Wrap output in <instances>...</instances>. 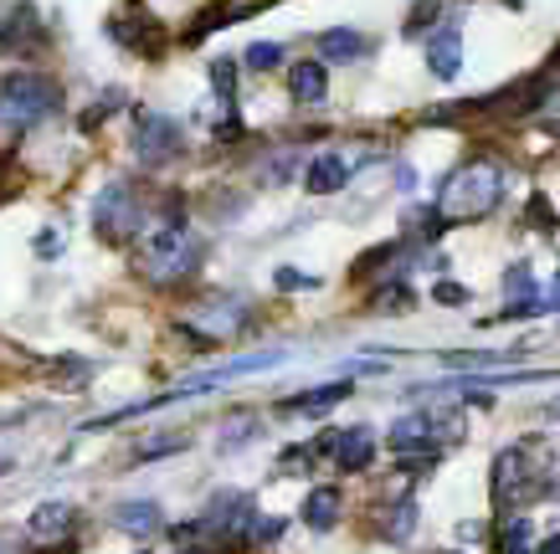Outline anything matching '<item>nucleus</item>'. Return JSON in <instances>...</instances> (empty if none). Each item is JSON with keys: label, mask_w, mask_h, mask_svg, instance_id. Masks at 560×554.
Here are the masks:
<instances>
[{"label": "nucleus", "mask_w": 560, "mask_h": 554, "mask_svg": "<svg viewBox=\"0 0 560 554\" xmlns=\"http://www.w3.org/2000/svg\"><path fill=\"white\" fill-rule=\"evenodd\" d=\"M257 432H262V421H257L253 411H237V416H226L217 426V447H221V452H237V447L257 441Z\"/></svg>", "instance_id": "20"}, {"label": "nucleus", "mask_w": 560, "mask_h": 554, "mask_svg": "<svg viewBox=\"0 0 560 554\" xmlns=\"http://www.w3.org/2000/svg\"><path fill=\"white\" fill-rule=\"evenodd\" d=\"M278 62H283V47H272V42H253L247 47V68L253 72H272Z\"/></svg>", "instance_id": "30"}, {"label": "nucleus", "mask_w": 560, "mask_h": 554, "mask_svg": "<svg viewBox=\"0 0 560 554\" xmlns=\"http://www.w3.org/2000/svg\"><path fill=\"white\" fill-rule=\"evenodd\" d=\"M32 252L42 257V262H51V257H62V232H57V226H47V232H36Z\"/></svg>", "instance_id": "33"}, {"label": "nucleus", "mask_w": 560, "mask_h": 554, "mask_svg": "<svg viewBox=\"0 0 560 554\" xmlns=\"http://www.w3.org/2000/svg\"><path fill=\"white\" fill-rule=\"evenodd\" d=\"M26 534H32V544H42V550L72 544V534H78V508H72L68 498H47V504H36L32 519H26Z\"/></svg>", "instance_id": "10"}, {"label": "nucleus", "mask_w": 560, "mask_h": 554, "mask_svg": "<svg viewBox=\"0 0 560 554\" xmlns=\"http://www.w3.org/2000/svg\"><path fill=\"white\" fill-rule=\"evenodd\" d=\"M186 447H190L186 432H160V437H139L129 447V457L135 462H160V457H175V452H186Z\"/></svg>", "instance_id": "21"}, {"label": "nucleus", "mask_w": 560, "mask_h": 554, "mask_svg": "<svg viewBox=\"0 0 560 554\" xmlns=\"http://www.w3.org/2000/svg\"><path fill=\"white\" fill-rule=\"evenodd\" d=\"M272 283L283 287V293H308V287H319V278H314V272H299V268H278Z\"/></svg>", "instance_id": "32"}, {"label": "nucleus", "mask_w": 560, "mask_h": 554, "mask_svg": "<svg viewBox=\"0 0 560 554\" xmlns=\"http://www.w3.org/2000/svg\"><path fill=\"white\" fill-rule=\"evenodd\" d=\"M175 554H232V550H211V544H201V550H175Z\"/></svg>", "instance_id": "39"}, {"label": "nucleus", "mask_w": 560, "mask_h": 554, "mask_svg": "<svg viewBox=\"0 0 560 554\" xmlns=\"http://www.w3.org/2000/svg\"><path fill=\"white\" fill-rule=\"evenodd\" d=\"M108 36H114L124 51H139V57H160V51L171 47L165 26H160L150 11H139V5H124L119 16L108 21Z\"/></svg>", "instance_id": "8"}, {"label": "nucleus", "mask_w": 560, "mask_h": 554, "mask_svg": "<svg viewBox=\"0 0 560 554\" xmlns=\"http://www.w3.org/2000/svg\"><path fill=\"white\" fill-rule=\"evenodd\" d=\"M289 87H293V98L299 103H324L329 98V72H324V62H299L293 78H289Z\"/></svg>", "instance_id": "19"}, {"label": "nucleus", "mask_w": 560, "mask_h": 554, "mask_svg": "<svg viewBox=\"0 0 560 554\" xmlns=\"http://www.w3.org/2000/svg\"><path fill=\"white\" fill-rule=\"evenodd\" d=\"M447 554H468V550H447Z\"/></svg>", "instance_id": "42"}, {"label": "nucleus", "mask_w": 560, "mask_h": 554, "mask_svg": "<svg viewBox=\"0 0 560 554\" xmlns=\"http://www.w3.org/2000/svg\"><path fill=\"white\" fill-rule=\"evenodd\" d=\"M47 554H78V544H57V550H47Z\"/></svg>", "instance_id": "41"}, {"label": "nucleus", "mask_w": 560, "mask_h": 554, "mask_svg": "<svg viewBox=\"0 0 560 554\" xmlns=\"http://www.w3.org/2000/svg\"><path fill=\"white\" fill-rule=\"evenodd\" d=\"M474 298L463 283H453V278H442V283H432V303H442V308H463V303Z\"/></svg>", "instance_id": "31"}, {"label": "nucleus", "mask_w": 560, "mask_h": 554, "mask_svg": "<svg viewBox=\"0 0 560 554\" xmlns=\"http://www.w3.org/2000/svg\"><path fill=\"white\" fill-rule=\"evenodd\" d=\"M340 514H345V493L340 487H308V498L304 508H299V519H304V529H314V534H335L340 529Z\"/></svg>", "instance_id": "15"}, {"label": "nucleus", "mask_w": 560, "mask_h": 554, "mask_svg": "<svg viewBox=\"0 0 560 554\" xmlns=\"http://www.w3.org/2000/svg\"><path fill=\"white\" fill-rule=\"evenodd\" d=\"M139 554H150V550H139Z\"/></svg>", "instance_id": "43"}, {"label": "nucleus", "mask_w": 560, "mask_h": 554, "mask_svg": "<svg viewBox=\"0 0 560 554\" xmlns=\"http://www.w3.org/2000/svg\"><path fill=\"white\" fill-rule=\"evenodd\" d=\"M108 523H114L119 534H129V539H150V534L165 529V514H160L154 498H124V504L108 514Z\"/></svg>", "instance_id": "16"}, {"label": "nucleus", "mask_w": 560, "mask_h": 554, "mask_svg": "<svg viewBox=\"0 0 560 554\" xmlns=\"http://www.w3.org/2000/svg\"><path fill=\"white\" fill-rule=\"evenodd\" d=\"M504 185H510V169L499 165V160H474V165H458L447 175L438 196V216L447 226H458V221H483L493 205L504 201Z\"/></svg>", "instance_id": "2"}, {"label": "nucleus", "mask_w": 560, "mask_h": 554, "mask_svg": "<svg viewBox=\"0 0 560 554\" xmlns=\"http://www.w3.org/2000/svg\"><path fill=\"white\" fill-rule=\"evenodd\" d=\"M529 539H535V523H529L525 514H510L504 529H499V554H535Z\"/></svg>", "instance_id": "25"}, {"label": "nucleus", "mask_w": 560, "mask_h": 554, "mask_svg": "<svg viewBox=\"0 0 560 554\" xmlns=\"http://www.w3.org/2000/svg\"><path fill=\"white\" fill-rule=\"evenodd\" d=\"M545 416H550V421H560V396H556V401H545Z\"/></svg>", "instance_id": "40"}, {"label": "nucleus", "mask_w": 560, "mask_h": 554, "mask_svg": "<svg viewBox=\"0 0 560 554\" xmlns=\"http://www.w3.org/2000/svg\"><path fill=\"white\" fill-rule=\"evenodd\" d=\"M299 160H304V154H293V150L262 154V160L253 165V180L257 185H283V180H293V175H299Z\"/></svg>", "instance_id": "23"}, {"label": "nucleus", "mask_w": 560, "mask_h": 554, "mask_svg": "<svg viewBox=\"0 0 560 554\" xmlns=\"http://www.w3.org/2000/svg\"><path fill=\"white\" fill-rule=\"evenodd\" d=\"M88 226L103 247H135L139 236L150 232V205L129 180H108L93 196V211H88Z\"/></svg>", "instance_id": "3"}, {"label": "nucleus", "mask_w": 560, "mask_h": 554, "mask_svg": "<svg viewBox=\"0 0 560 554\" xmlns=\"http://www.w3.org/2000/svg\"><path fill=\"white\" fill-rule=\"evenodd\" d=\"M247 323H253V303L242 293H201L175 319V334H186V344H196V350H211L221 339H237Z\"/></svg>", "instance_id": "4"}, {"label": "nucleus", "mask_w": 560, "mask_h": 554, "mask_svg": "<svg viewBox=\"0 0 560 554\" xmlns=\"http://www.w3.org/2000/svg\"><path fill=\"white\" fill-rule=\"evenodd\" d=\"M489 493H493V508L504 514H520L525 504H535L545 493V468L529 457V447H504V452L493 457L489 468Z\"/></svg>", "instance_id": "6"}, {"label": "nucleus", "mask_w": 560, "mask_h": 554, "mask_svg": "<svg viewBox=\"0 0 560 554\" xmlns=\"http://www.w3.org/2000/svg\"><path fill=\"white\" fill-rule=\"evenodd\" d=\"M62 108V87L42 78V72H5L0 78V129L26 134L42 118H51Z\"/></svg>", "instance_id": "5"}, {"label": "nucleus", "mask_w": 560, "mask_h": 554, "mask_svg": "<svg viewBox=\"0 0 560 554\" xmlns=\"http://www.w3.org/2000/svg\"><path fill=\"white\" fill-rule=\"evenodd\" d=\"M458 539H468V544H478V539H483V523H478V519L458 523Z\"/></svg>", "instance_id": "37"}, {"label": "nucleus", "mask_w": 560, "mask_h": 554, "mask_svg": "<svg viewBox=\"0 0 560 554\" xmlns=\"http://www.w3.org/2000/svg\"><path fill=\"white\" fill-rule=\"evenodd\" d=\"M438 16H442V5H438V0H417V5L407 11V36H422Z\"/></svg>", "instance_id": "29"}, {"label": "nucleus", "mask_w": 560, "mask_h": 554, "mask_svg": "<svg viewBox=\"0 0 560 554\" xmlns=\"http://www.w3.org/2000/svg\"><path fill=\"white\" fill-rule=\"evenodd\" d=\"M201 262H206L201 236L186 232V226H154V232L139 236V247H135V272L150 287H160V293L186 287L201 272Z\"/></svg>", "instance_id": "1"}, {"label": "nucleus", "mask_w": 560, "mask_h": 554, "mask_svg": "<svg viewBox=\"0 0 560 554\" xmlns=\"http://www.w3.org/2000/svg\"><path fill=\"white\" fill-rule=\"evenodd\" d=\"M556 283H560V272H556Z\"/></svg>", "instance_id": "44"}, {"label": "nucleus", "mask_w": 560, "mask_h": 554, "mask_svg": "<svg viewBox=\"0 0 560 554\" xmlns=\"http://www.w3.org/2000/svg\"><path fill=\"white\" fill-rule=\"evenodd\" d=\"M417 523H422L417 498H390V504H375V534L386 539V544H411Z\"/></svg>", "instance_id": "14"}, {"label": "nucleus", "mask_w": 560, "mask_h": 554, "mask_svg": "<svg viewBox=\"0 0 560 554\" xmlns=\"http://www.w3.org/2000/svg\"><path fill=\"white\" fill-rule=\"evenodd\" d=\"M504 293H514V303L535 298V272H529V262H514V268L504 272Z\"/></svg>", "instance_id": "28"}, {"label": "nucleus", "mask_w": 560, "mask_h": 554, "mask_svg": "<svg viewBox=\"0 0 560 554\" xmlns=\"http://www.w3.org/2000/svg\"><path fill=\"white\" fill-rule=\"evenodd\" d=\"M355 165H365V160H345V154H335V150L314 154V160H308V175H304V190L308 196H335V190L350 185Z\"/></svg>", "instance_id": "13"}, {"label": "nucleus", "mask_w": 560, "mask_h": 554, "mask_svg": "<svg viewBox=\"0 0 560 554\" xmlns=\"http://www.w3.org/2000/svg\"><path fill=\"white\" fill-rule=\"evenodd\" d=\"M329 462L340 472H365L375 462V452H381V441H375L371 426H345V432H329V437L314 441Z\"/></svg>", "instance_id": "9"}, {"label": "nucleus", "mask_w": 560, "mask_h": 554, "mask_svg": "<svg viewBox=\"0 0 560 554\" xmlns=\"http://www.w3.org/2000/svg\"><path fill=\"white\" fill-rule=\"evenodd\" d=\"M283 529H289V519H268V514H257L253 529H247V544H253V550H268V544L283 539Z\"/></svg>", "instance_id": "27"}, {"label": "nucleus", "mask_w": 560, "mask_h": 554, "mask_svg": "<svg viewBox=\"0 0 560 554\" xmlns=\"http://www.w3.org/2000/svg\"><path fill=\"white\" fill-rule=\"evenodd\" d=\"M319 51H324V62H355L360 51H365V36L350 32V26H335V32L319 36Z\"/></svg>", "instance_id": "22"}, {"label": "nucleus", "mask_w": 560, "mask_h": 554, "mask_svg": "<svg viewBox=\"0 0 560 554\" xmlns=\"http://www.w3.org/2000/svg\"><path fill=\"white\" fill-rule=\"evenodd\" d=\"M529 226H556V211L545 196H529Z\"/></svg>", "instance_id": "35"}, {"label": "nucleus", "mask_w": 560, "mask_h": 554, "mask_svg": "<svg viewBox=\"0 0 560 554\" xmlns=\"http://www.w3.org/2000/svg\"><path fill=\"white\" fill-rule=\"evenodd\" d=\"M42 47H47V26L36 16V5L32 0H16V5L0 16V51L26 57V51H42Z\"/></svg>", "instance_id": "12"}, {"label": "nucleus", "mask_w": 560, "mask_h": 554, "mask_svg": "<svg viewBox=\"0 0 560 554\" xmlns=\"http://www.w3.org/2000/svg\"><path fill=\"white\" fill-rule=\"evenodd\" d=\"M535 554H560V529H556V534H545V544Z\"/></svg>", "instance_id": "38"}, {"label": "nucleus", "mask_w": 560, "mask_h": 554, "mask_svg": "<svg viewBox=\"0 0 560 554\" xmlns=\"http://www.w3.org/2000/svg\"><path fill=\"white\" fill-rule=\"evenodd\" d=\"M350 390H355V380H329V386H314V390L289 396L283 411H289V416H329L340 401H350Z\"/></svg>", "instance_id": "17"}, {"label": "nucleus", "mask_w": 560, "mask_h": 554, "mask_svg": "<svg viewBox=\"0 0 560 554\" xmlns=\"http://www.w3.org/2000/svg\"><path fill=\"white\" fill-rule=\"evenodd\" d=\"M386 447L396 457L442 452V441H438V411H407V416H396V421H390V432H386Z\"/></svg>", "instance_id": "11"}, {"label": "nucleus", "mask_w": 560, "mask_h": 554, "mask_svg": "<svg viewBox=\"0 0 560 554\" xmlns=\"http://www.w3.org/2000/svg\"><path fill=\"white\" fill-rule=\"evenodd\" d=\"M135 154L144 169H165L186 154V129L165 114H135Z\"/></svg>", "instance_id": "7"}, {"label": "nucleus", "mask_w": 560, "mask_h": 554, "mask_svg": "<svg viewBox=\"0 0 560 554\" xmlns=\"http://www.w3.org/2000/svg\"><path fill=\"white\" fill-rule=\"evenodd\" d=\"M427 68L438 78H458L463 72V32L458 26H438L427 36Z\"/></svg>", "instance_id": "18"}, {"label": "nucleus", "mask_w": 560, "mask_h": 554, "mask_svg": "<svg viewBox=\"0 0 560 554\" xmlns=\"http://www.w3.org/2000/svg\"><path fill=\"white\" fill-rule=\"evenodd\" d=\"M211 87H217V98H232V62L226 57L211 62Z\"/></svg>", "instance_id": "34"}, {"label": "nucleus", "mask_w": 560, "mask_h": 554, "mask_svg": "<svg viewBox=\"0 0 560 554\" xmlns=\"http://www.w3.org/2000/svg\"><path fill=\"white\" fill-rule=\"evenodd\" d=\"M411 303H417V293H411L407 278H396V283H381V287H375V308H381V314H407Z\"/></svg>", "instance_id": "26"}, {"label": "nucleus", "mask_w": 560, "mask_h": 554, "mask_svg": "<svg viewBox=\"0 0 560 554\" xmlns=\"http://www.w3.org/2000/svg\"><path fill=\"white\" fill-rule=\"evenodd\" d=\"M47 380H51V386L83 390L88 380H93V365H88V359H78V354H62V359H51V365H47Z\"/></svg>", "instance_id": "24"}, {"label": "nucleus", "mask_w": 560, "mask_h": 554, "mask_svg": "<svg viewBox=\"0 0 560 554\" xmlns=\"http://www.w3.org/2000/svg\"><path fill=\"white\" fill-rule=\"evenodd\" d=\"M11 190H16V165L11 154H0V201H11Z\"/></svg>", "instance_id": "36"}]
</instances>
